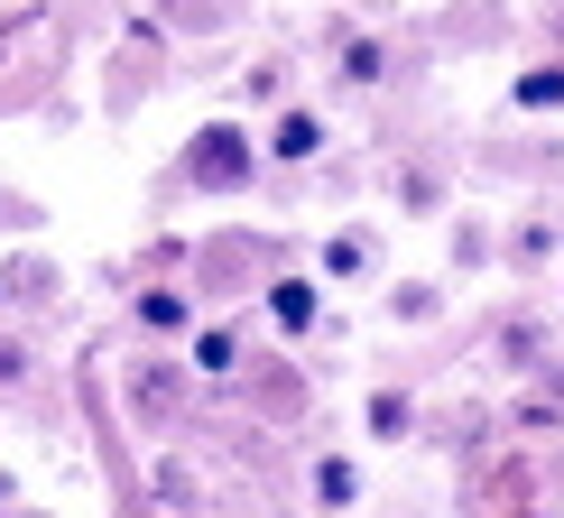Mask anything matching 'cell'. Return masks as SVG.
<instances>
[{"mask_svg": "<svg viewBox=\"0 0 564 518\" xmlns=\"http://www.w3.org/2000/svg\"><path fill=\"white\" fill-rule=\"evenodd\" d=\"M315 149H324V111L288 102V111H278V121H269V158H278V168H305V158H315Z\"/></svg>", "mask_w": 564, "mask_h": 518, "instance_id": "3957f363", "label": "cell"}, {"mask_svg": "<svg viewBox=\"0 0 564 518\" xmlns=\"http://www.w3.org/2000/svg\"><path fill=\"white\" fill-rule=\"evenodd\" d=\"M241 324H195V334H185V361L204 370V380H231V370H241Z\"/></svg>", "mask_w": 564, "mask_h": 518, "instance_id": "277c9868", "label": "cell"}, {"mask_svg": "<svg viewBox=\"0 0 564 518\" xmlns=\"http://www.w3.org/2000/svg\"><path fill=\"white\" fill-rule=\"evenodd\" d=\"M509 102L519 111H564V65H528V75L509 84Z\"/></svg>", "mask_w": 564, "mask_h": 518, "instance_id": "52a82bcc", "label": "cell"}, {"mask_svg": "<svg viewBox=\"0 0 564 518\" xmlns=\"http://www.w3.org/2000/svg\"><path fill=\"white\" fill-rule=\"evenodd\" d=\"M408 427H416V408H408L398 389H380V398H370V435H380V444H408Z\"/></svg>", "mask_w": 564, "mask_h": 518, "instance_id": "30bf717a", "label": "cell"}, {"mask_svg": "<svg viewBox=\"0 0 564 518\" xmlns=\"http://www.w3.org/2000/svg\"><path fill=\"white\" fill-rule=\"evenodd\" d=\"M389 75V46L380 37H343V84H380Z\"/></svg>", "mask_w": 564, "mask_h": 518, "instance_id": "9c48e42d", "label": "cell"}, {"mask_svg": "<svg viewBox=\"0 0 564 518\" xmlns=\"http://www.w3.org/2000/svg\"><path fill=\"white\" fill-rule=\"evenodd\" d=\"M315 315H324L315 278H269V324H278V334H315Z\"/></svg>", "mask_w": 564, "mask_h": 518, "instance_id": "5b68a950", "label": "cell"}, {"mask_svg": "<svg viewBox=\"0 0 564 518\" xmlns=\"http://www.w3.org/2000/svg\"><path fill=\"white\" fill-rule=\"evenodd\" d=\"M185 176H195L204 195H231V185H250V130H241V121L195 130V149H185Z\"/></svg>", "mask_w": 564, "mask_h": 518, "instance_id": "6da1fadb", "label": "cell"}, {"mask_svg": "<svg viewBox=\"0 0 564 518\" xmlns=\"http://www.w3.org/2000/svg\"><path fill=\"white\" fill-rule=\"evenodd\" d=\"M0 500H10V482H0Z\"/></svg>", "mask_w": 564, "mask_h": 518, "instance_id": "8fae6325", "label": "cell"}, {"mask_svg": "<svg viewBox=\"0 0 564 518\" xmlns=\"http://www.w3.org/2000/svg\"><path fill=\"white\" fill-rule=\"evenodd\" d=\"M315 500H324V509H351V500H361V463L324 454V463H315Z\"/></svg>", "mask_w": 564, "mask_h": 518, "instance_id": "ba28073f", "label": "cell"}, {"mask_svg": "<svg viewBox=\"0 0 564 518\" xmlns=\"http://www.w3.org/2000/svg\"><path fill=\"white\" fill-rule=\"evenodd\" d=\"M130 315H139V334H167V343L195 334V305H185V288H167V278H158V288H139Z\"/></svg>", "mask_w": 564, "mask_h": 518, "instance_id": "7a4b0ae2", "label": "cell"}, {"mask_svg": "<svg viewBox=\"0 0 564 518\" xmlns=\"http://www.w3.org/2000/svg\"><path fill=\"white\" fill-rule=\"evenodd\" d=\"M324 278H334V288L370 278V231H334V241H324Z\"/></svg>", "mask_w": 564, "mask_h": 518, "instance_id": "8992f818", "label": "cell"}]
</instances>
